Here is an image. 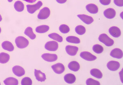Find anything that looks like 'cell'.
I'll list each match as a JSON object with an SVG mask.
<instances>
[{
  "mask_svg": "<svg viewBox=\"0 0 123 85\" xmlns=\"http://www.w3.org/2000/svg\"><path fill=\"white\" fill-rule=\"evenodd\" d=\"M51 67L54 72L56 74H62L65 70L64 66L62 63H57L53 65Z\"/></svg>",
  "mask_w": 123,
  "mask_h": 85,
  "instance_id": "cell-7",
  "label": "cell"
},
{
  "mask_svg": "<svg viewBox=\"0 0 123 85\" xmlns=\"http://www.w3.org/2000/svg\"><path fill=\"white\" fill-rule=\"evenodd\" d=\"M99 1L103 5H108L111 3V0H99Z\"/></svg>",
  "mask_w": 123,
  "mask_h": 85,
  "instance_id": "cell-35",
  "label": "cell"
},
{
  "mask_svg": "<svg viewBox=\"0 0 123 85\" xmlns=\"http://www.w3.org/2000/svg\"><path fill=\"white\" fill-rule=\"evenodd\" d=\"M107 66L109 70L111 71H115L118 70L120 66V64L118 61H111L108 62Z\"/></svg>",
  "mask_w": 123,
  "mask_h": 85,
  "instance_id": "cell-10",
  "label": "cell"
},
{
  "mask_svg": "<svg viewBox=\"0 0 123 85\" xmlns=\"http://www.w3.org/2000/svg\"><path fill=\"white\" fill-rule=\"evenodd\" d=\"M24 0L26 2H28V3H32L35 2L37 0Z\"/></svg>",
  "mask_w": 123,
  "mask_h": 85,
  "instance_id": "cell-37",
  "label": "cell"
},
{
  "mask_svg": "<svg viewBox=\"0 0 123 85\" xmlns=\"http://www.w3.org/2000/svg\"><path fill=\"white\" fill-rule=\"evenodd\" d=\"M4 83L6 85H17L18 82V80L13 77H9L5 80Z\"/></svg>",
  "mask_w": 123,
  "mask_h": 85,
  "instance_id": "cell-21",
  "label": "cell"
},
{
  "mask_svg": "<svg viewBox=\"0 0 123 85\" xmlns=\"http://www.w3.org/2000/svg\"><path fill=\"white\" fill-rule=\"evenodd\" d=\"M87 85H100V83L98 81L92 79V78H89L86 81Z\"/></svg>",
  "mask_w": 123,
  "mask_h": 85,
  "instance_id": "cell-33",
  "label": "cell"
},
{
  "mask_svg": "<svg viewBox=\"0 0 123 85\" xmlns=\"http://www.w3.org/2000/svg\"><path fill=\"white\" fill-rule=\"evenodd\" d=\"M67 41L71 43L79 44L80 43V39L76 37L70 36L66 38Z\"/></svg>",
  "mask_w": 123,
  "mask_h": 85,
  "instance_id": "cell-28",
  "label": "cell"
},
{
  "mask_svg": "<svg viewBox=\"0 0 123 85\" xmlns=\"http://www.w3.org/2000/svg\"><path fill=\"white\" fill-rule=\"evenodd\" d=\"M2 47L5 50L12 51L14 50V46L9 41H5L2 44Z\"/></svg>",
  "mask_w": 123,
  "mask_h": 85,
  "instance_id": "cell-18",
  "label": "cell"
},
{
  "mask_svg": "<svg viewBox=\"0 0 123 85\" xmlns=\"http://www.w3.org/2000/svg\"><path fill=\"white\" fill-rule=\"evenodd\" d=\"M15 43L17 47L19 49H24L29 45L28 40L23 36H18L15 39Z\"/></svg>",
  "mask_w": 123,
  "mask_h": 85,
  "instance_id": "cell-1",
  "label": "cell"
},
{
  "mask_svg": "<svg viewBox=\"0 0 123 85\" xmlns=\"http://www.w3.org/2000/svg\"><path fill=\"white\" fill-rule=\"evenodd\" d=\"M110 34L115 38H118L121 35L120 29L117 27H112L109 29Z\"/></svg>",
  "mask_w": 123,
  "mask_h": 85,
  "instance_id": "cell-13",
  "label": "cell"
},
{
  "mask_svg": "<svg viewBox=\"0 0 123 85\" xmlns=\"http://www.w3.org/2000/svg\"><path fill=\"white\" fill-rule=\"evenodd\" d=\"M10 56L9 55L5 53H0V63L5 64L9 61Z\"/></svg>",
  "mask_w": 123,
  "mask_h": 85,
  "instance_id": "cell-23",
  "label": "cell"
},
{
  "mask_svg": "<svg viewBox=\"0 0 123 85\" xmlns=\"http://www.w3.org/2000/svg\"><path fill=\"white\" fill-rule=\"evenodd\" d=\"M98 40L107 46H112L114 44L113 40L109 38L106 34H103L100 35Z\"/></svg>",
  "mask_w": 123,
  "mask_h": 85,
  "instance_id": "cell-2",
  "label": "cell"
},
{
  "mask_svg": "<svg viewBox=\"0 0 123 85\" xmlns=\"http://www.w3.org/2000/svg\"><path fill=\"white\" fill-rule=\"evenodd\" d=\"M45 48L46 50L51 51H55L58 48V44L55 41H51L45 44Z\"/></svg>",
  "mask_w": 123,
  "mask_h": 85,
  "instance_id": "cell-5",
  "label": "cell"
},
{
  "mask_svg": "<svg viewBox=\"0 0 123 85\" xmlns=\"http://www.w3.org/2000/svg\"><path fill=\"white\" fill-rule=\"evenodd\" d=\"M1 28L0 27V33H1Z\"/></svg>",
  "mask_w": 123,
  "mask_h": 85,
  "instance_id": "cell-40",
  "label": "cell"
},
{
  "mask_svg": "<svg viewBox=\"0 0 123 85\" xmlns=\"http://www.w3.org/2000/svg\"><path fill=\"white\" fill-rule=\"evenodd\" d=\"M50 13V10L48 7H44L39 11L37 18L40 20L46 19L49 17Z\"/></svg>",
  "mask_w": 123,
  "mask_h": 85,
  "instance_id": "cell-3",
  "label": "cell"
},
{
  "mask_svg": "<svg viewBox=\"0 0 123 85\" xmlns=\"http://www.w3.org/2000/svg\"><path fill=\"white\" fill-rule=\"evenodd\" d=\"M115 5L118 7H123V0H114Z\"/></svg>",
  "mask_w": 123,
  "mask_h": 85,
  "instance_id": "cell-34",
  "label": "cell"
},
{
  "mask_svg": "<svg viewBox=\"0 0 123 85\" xmlns=\"http://www.w3.org/2000/svg\"><path fill=\"white\" fill-rule=\"evenodd\" d=\"M77 16L82 21L87 25H90L94 22V19L92 17L85 14H79Z\"/></svg>",
  "mask_w": 123,
  "mask_h": 85,
  "instance_id": "cell-12",
  "label": "cell"
},
{
  "mask_svg": "<svg viewBox=\"0 0 123 85\" xmlns=\"http://www.w3.org/2000/svg\"><path fill=\"white\" fill-rule=\"evenodd\" d=\"M59 30L62 34H67L70 31V29L69 26L66 25H62L59 27Z\"/></svg>",
  "mask_w": 123,
  "mask_h": 85,
  "instance_id": "cell-31",
  "label": "cell"
},
{
  "mask_svg": "<svg viewBox=\"0 0 123 85\" xmlns=\"http://www.w3.org/2000/svg\"><path fill=\"white\" fill-rule=\"evenodd\" d=\"M24 34L32 40H34L36 37L35 34H34L32 28L31 27H28L25 29Z\"/></svg>",
  "mask_w": 123,
  "mask_h": 85,
  "instance_id": "cell-22",
  "label": "cell"
},
{
  "mask_svg": "<svg viewBox=\"0 0 123 85\" xmlns=\"http://www.w3.org/2000/svg\"><path fill=\"white\" fill-rule=\"evenodd\" d=\"M13 73L17 77H21L25 75V71L22 67L19 66H14L12 68Z\"/></svg>",
  "mask_w": 123,
  "mask_h": 85,
  "instance_id": "cell-9",
  "label": "cell"
},
{
  "mask_svg": "<svg viewBox=\"0 0 123 85\" xmlns=\"http://www.w3.org/2000/svg\"><path fill=\"white\" fill-rule=\"evenodd\" d=\"M49 27L47 25H43L39 26L36 28L35 31L37 33L42 34L47 32L49 30Z\"/></svg>",
  "mask_w": 123,
  "mask_h": 85,
  "instance_id": "cell-25",
  "label": "cell"
},
{
  "mask_svg": "<svg viewBox=\"0 0 123 85\" xmlns=\"http://www.w3.org/2000/svg\"><path fill=\"white\" fill-rule=\"evenodd\" d=\"M34 73L36 79L37 81L40 82H43L44 81L46 80V77L45 74L44 73L42 72L40 70L35 69Z\"/></svg>",
  "mask_w": 123,
  "mask_h": 85,
  "instance_id": "cell-15",
  "label": "cell"
},
{
  "mask_svg": "<svg viewBox=\"0 0 123 85\" xmlns=\"http://www.w3.org/2000/svg\"><path fill=\"white\" fill-rule=\"evenodd\" d=\"M14 7L17 11L21 12L24 10V5L22 2L17 1L14 3Z\"/></svg>",
  "mask_w": 123,
  "mask_h": 85,
  "instance_id": "cell-26",
  "label": "cell"
},
{
  "mask_svg": "<svg viewBox=\"0 0 123 85\" xmlns=\"http://www.w3.org/2000/svg\"><path fill=\"white\" fill-rule=\"evenodd\" d=\"M116 11L112 8H108L104 11V15L108 19H112L116 15Z\"/></svg>",
  "mask_w": 123,
  "mask_h": 85,
  "instance_id": "cell-16",
  "label": "cell"
},
{
  "mask_svg": "<svg viewBox=\"0 0 123 85\" xmlns=\"http://www.w3.org/2000/svg\"><path fill=\"white\" fill-rule=\"evenodd\" d=\"M87 11L92 14H96L98 11V7L96 5L94 4H89L86 6Z\"/></svg>",
  "mask_w": 123,
  "mask_h": 85,
  "instance_id": "cell-17",
  "label": "cell"
},
{
  "mask_svg": "<svg viewBox=\"0 0 123 85\" xmlns=\"http://www.w3.org/2000/svg\"></svg>",
  "mask_w": 123,
  "mask_h": 85,
  "instance_id": "cell-41",
  "label": "cell"
},
{
  "mask_svg": "<svg viewBox=\"0 0 123 85\" xmlns=\"http://www.w3.org/2000/svg\"><path fill=\"white\" fill-rule=\"evenodd\" d=\"M21 84L22 85H31L32 84V81L30 78L26 77L22 80Z\"/></svg>",
  "mask_w": 123,
  "mask_h": 85,
  "instance_id": "cell-32",
  "label": "cell"
},
{
  "mask_svg": "<svg viewBox=\"0 0 123 85\" xmlns=\"http://www.w3.org/2000/svg\"><path fill=\"white\" fill-rule=\"evenodd\" d=\"M49 38L53 39L55 40H56L59 42H61L63 41V38L59 34L56 33H52L49 35Z\"/></svg>",
  "mask_w": 123,
  "mask_h": 85,
  "instance_id": "cell-27",
  "label": "cell"
},
{
  "mask_svg": "<svg viewBox=\"0 0 123 85\" xmlns=\"http://www.w3.org/2000/svg\"><path fill=\"white\" fill-rule=\"evenodd\" d=\"M2 20V18L1 16L0 15V22Z\"/></svg>",
  "mask_w": 123,
  "mask_h": 85,
  "instance_id": "cell-38",
  "label": "cell"
},
{
  "mask_svg": "<svg viewBox=\"0 0 123 85\" xmlns=\"http://www.w3.org/2000/svg\"><path fill=\"white\" fill-rule=\"evenodd\" d=\"M110 55L112 57L115 58L121 59L123 57V51L120 49H114L113 50L111 51Z\"/></svg>",
  "mask_w": 123,
  "mask_h": 85,
  "instance_id": "cell-14",
  "label": "cell"
},
{
  "mask_svg": "<svg viewBox=\"0 0 123 85\" xmlns=\"http://www.w3.org/2000/svg\"><path fill=\"white\" fill-rule=\"evenodd\" d=\"M42 5L43 3L40 1H38L36 4L34 5H26L27 11L30 14H32L35 12L37 10H39L42 6Z\"/></svg>",
  "mask_w": 123,
  "mask_h": 85,
  "instance_id": "cell-4",
  "label": "cell"
},
{
  "mask_svg": "<svg viewBox=\"0 0 123 85\" xmlns=\"http://www.w3.org/2000/svg\"><path fill=\"white\" fill-rule=\"evenodd\" d=\"M8 1L9 2H12V1L13 0H8Z\"/></svg>",
  "mask_w": 123,
  "mask_h": 85,
  "instance_id": "cell-39",
  "label": "cell"
},
{
  "mask_svg": "<svg viewBox=\"0 0 123 85\" xmlns=\"http://www.w3.org/2000/svg\"><path fill=\"white\" fill-rule=\"evenodd\" d=\"M68 68L72 71L76 72L80 69V66L79 63L77 61H72L69 63Z\"/></svg>",
  "mask_w": 123,
  "mask_h": 85,
  "instance_id": "cell-20",
  "label": "cell"
},
{
  "mask_svg": "<svg viewBox=\"0 0 123 85\" xmlns=\"http://www.w3.org/2000/svg\"><path fill=\"white\" fill-rule=\"evenodd\" d=\"M80 56L81 58L85 60L88 61H92L96 60L97 59L96 56L94 55L90 52L87 51L82 52L80 54Z\"/></svg>",
  "mask_w": 123,
  "mask_h": 85,
  "instance_id": "cell-6",
  "label": "cell"
},
{
  "mask_svg": "<svg viewBox=\"0 0 123 85\" xmlns=\"http://www.w3.org/2000/svg\"><path fill=\"white\" fill-rule=\"evenodd\" d=\"M64 80L67 84H72L76 81V78L74 75L69 73L64 76Z\"/></svg>",
  "mask_w": 123,
  "mask_h": 85,
  "instance_id": "cell-19",
  "label": "cell"
},
{
  "mask_svg": "<svg viewBox=\"0 0 123 85\" xmlns=\"http://www.w3.org/2000/svg\"><path fill=\"white\" fill-rule=\"evenodd\" d=\"M65 50L68 54L71 56H75L78 51V48L77 46L68 45L66 46Z\"/></svg>",
  "mask_w": 123,
  "mask_h": 85,
  "instance_id": "cell-11",
  "label": "cell"
},
{
  "mask_svg": "<svg viewBox=\"0 0 123 85\" xmlns=\"http://www.w3.org/2000/svg\"><path fill=\"white\" fill-rule=\"evenodd\" d=\"M43 60L48 62H53L57 60V56L56 54L44 53L42 55Z\"/></svg>",
  "mask_w": 123,
  "mask_h": 85,
  "instance_id": "cell-8",
  "label": "cell"
},
{
  "mask_svg": "<svg viewBox=\"0 0 123 85\" xmlns=\"http://www.w3.org/2000/svg\"><path fill=\"white\" fill-rule=\"evenodd\" d=\"M91 75L97 79H101L103 77V74L98 69L94 68L90 71Z\"/></svg>",
  "mask_w": 123,
  "mask_h": 85,
  "instance_id": "cell-24",
  "label": "cell"
},
{
  "mask_svg": "<svg viewBox=\"0 0 123 85\" xmlns=\"http://www.w3.org/2000/svg\"><path fill=\"white\" fill-rule=\"evenodd\" d=\"M93 50L95 53L97 54L102 53L104 51V48L99 45H95L93 46Z\"/></svg>",
  "mask_w": 123,
  "mask_h": 85,
  "instance_id": "cell-30",
  "label": "cell"
},
{
  "mask_svg": "<svg viewBox=\"0 0 123 85\" xmlns=\"http://www.w3.org/2000/svg\"><path fill=\"white\" fill-rule=\"evenodd\" d=\"M75 31L78 35H82L85 34L86 29L85 27L82 25H78L75 28Z\"/></svg>",
  "mask_w": 123,
  "mask_h": 85,
  "instance_id": "cell-29",
  "label": "cell"
},
{
  "mask_svg": "<svg viewBox=\"0 0 123 85\" xmlns=\"http://www.w3.org/2000/svg\"><path fill=\"white\" fill-rule=\"evenodd\" d=\"M56 1L57 2V3H60V4H63L65 3H66L67 0H56Z\"/></svg>",
  "mask_w": 123,
  "mask_h": 85,
  "instance_id": "cell-36",
  "label": "cell"
}]
</instances>
